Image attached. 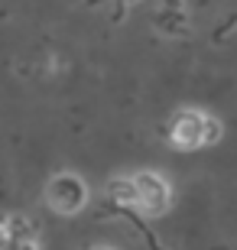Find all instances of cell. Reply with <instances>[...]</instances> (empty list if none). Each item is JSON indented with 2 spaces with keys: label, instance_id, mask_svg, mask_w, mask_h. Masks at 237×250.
I'll list each match as a JSON object with an SVG mask.
<instances>
[{
  "label": "cell",
  "instance_id": "5",
  "mask_svg": "<svg viewBox=\"0 0 237 250\" xmlns=\"http://www.w3.org/2000/svg\"><path fill=\"white\" fill-rule=\"evenodd\" d=\"M108 198L114 205H137V186H133V179H114L108 186Z\"/></svg>",
  "mask_w": 237,
  "mask_h": 250
},
{
  "label": "cell",
  "instance_id": "1",
  "mask_svg": "<svg viewBox=\"0 0 237 250\" xmlns=\"http://www.w3.org/2000/svg\"><path fill=\"white\" fill-rule=\"evenodd\" d=\"M46 198L59 214H75V211H82L85 202H88V188H85V182L78 176L62 172V176H55L52 182H49Z\"/></svg>",
  "mask_w": 237,
  "mask_h": 250
},
{
  "label": "cell",
  "instance_id": "10",
  "mask_svg": "<svg viewBox=\"0 0 237 250\" xmlns=\"http://www.w3.org/2000/svg\"><path fill=\"white\" fill-rule=\"evenodd\" d=\"M98 250H108V247H98Z\"/></svg>",
  "mask_w": 237,
  "mask_h": 250
},
{
  "label": "cell",
  "instance_id": "8",
  "mask_svg": "<svg viewBox=\"0 0 237 250\" xmlns=\"http://www.w3.org/2000/svg\"><path fill=\"white\" fill-rule=\"evenodd\" d=\"M3 250H36V241H17V237H7Z\"/></svg>",
  "mask_w": 237,
  "mask_h": 250
},
{
  "label": "cell",
  "instance_id": "4",
  "mask_svg": "<svg viewBox=\"0 0 237 250\" xmlns=\"http://www.w3.org/2000/svg\"><path fill=\"white\" fill-rule=\"evenodd\" d=\"M3 234L17 237V241H36V224L23 214H10V218H3Z\"/></svg>",
  "mask_w": 237,
  "mask_h": 250
},
{
  "label": "cell",
  "instance_id": "3",
  "mask_svg": "<svg viewBox=\"0 0 237 250\" xmlns=\"http://www.w3.org/2000/svg\"><path fill=\"white\" fill-rule=\"evenodd\" d=\"M166 137L182 149L201 146V114L198 111H179L172 117V124H169V130H166Z\"/></svg>",
  "mask_w": 237,
  "mask_h": 250
},
{
  "label": "cell",
  "instance_id": "2",
  "mask_svg": "<svg viewBox=\"0 0 237 250\" xmlns=\"http://www.w3.org/2000/svg\"><path fill=\"white\" fill-rule=\"evenodd\" d=\"M133 186H137V205L146 214H163L166 208H169V186H166L159 176L140 172V176L133 179Z\"/></svg>",
  "mask_w": 237,
  "mask_h": 250
},
{
  "label": "cell",
  "instance_id": "9",
  "mask_svg": "<svg viewBox=\"0 0 237 250\" xmlns=\"http://www.w3.org/2000/svg\"><path fill=\"white\" fill-rule=\"evenodd\" d=\"M3 241H7V234H3V218H0V250H3Z\"/></svg>",
  "mask_w": 237,
  "mask_h": 250
},
{
  "label": "cell",
  "instance_id": "6",
  "mask_svg": "<svg viewBox=\"0 0 237 250\" xmlns=\"http://www.w3.org/2000/svg\"><path fill=\"white\" fill-rule=\"evenodd\" d=\"M221 140V124L215 117H201V146H211Z\"/></svg>",
  "mask_w": 237,
  "mask_h": 250
},
{
  "label": "cell",
  "instance_id": "7",
  "mask_svg": "<svg viewBox=\"0 0 237 250\" xmlns=\"http://www.w3.org/2000/svg\"><path fill=\"white\" fill-rule=\"evenodd\" d=\"M156 23H159L163 29H169V33H182L185 17H182V13H159V17H156Z\"/></svg>",
  "mask_w": 237,
  "mask_h": 250
}]
</instances>
